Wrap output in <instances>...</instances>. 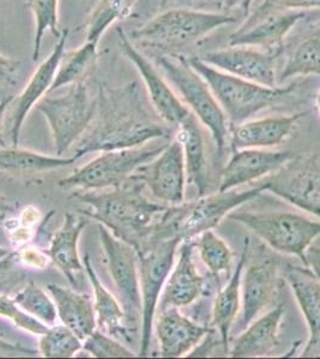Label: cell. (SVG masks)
Returning <instances> with one entry per match:
<instances>
[{"mask_svg":"<svg viewBox=\"0 0 320 359\" xmlns=\"http://www.w3.org/2000/svg\"><path fill=\"white\" fill-rule=\"evenodd\" d=\"M29 8L35 18V35L33 43V60L36 62L41 54V47L45 34L50 30L55 36H60L59 23V0H28Z\"/></svg>","mask_w":320,"mask_h":359,"instance_id":"obj_37","label":"cell"},{"mask_svg":"<svg viewBox=\"0 0 320 359\" xmlns=\"http://www.w3.org/2000/svg\"><path fill=\"white\" fill-rule=\"evenodd\" d=\"M267 182L269 192L320 219L319 170H295Z\"/></svg>","mask_w":320,"mask_h":359,"instance_id":"obj_24","label":"cell"},{"mask_svg":"<svg viewBox=\"0 0 320 359\" xmlns=\"http://www.w3.org/2000/svg\"><path fill=\"white\" fill-rule=\"evenodd\" d=\"M262 6L274 10H293V11H311L320 10V0H264Z\"/></svg>","mask_w":320,"mask_h":359,"instance_id":"obj_41","label":"cell"},{"mask_svg":"<svg viewBox=\"0 0 320 359\" xmlns=\"http://www.w3.org/2000/svg\"><path fill=\"white\" fill-rule=\"evenodd\" d=\"M83 350L96 358H132L135 353L123 344L101 331H94L83 341Z\"/></svg>","mask_w":320,"mask_h":359,"instance_id":"obj_38","label":"cell"},{"mask_svg":"<svg viewBox=\"0 0 320 359\" xmlns=\"http://www.w3.org/2000/svg\"><path fill=\"white\" fill-rule=\"evenodd\" d=\"M262 49L245 46H228L227 48L211 50L200 55L208 65L235 77L260 86H277V57Z\"/></svg>","mask_w":320,"mask_h":359,"instance_id":"obj_15","label":"cell"},{"mask_svg":"<svg viewBox=\"0 0 320 359\" xmlns=\"http://www.w3.org/2000/svg\"><path fill=\"white\" fill-rule=\"evenodd\" d=\"M170 133L167 123L147 111L137 83L116 89L101 84L94 118L76 142L74 150L81 158L89 152L141 147L167 139Z\"/></svg>","mask_w":320,"mask_h":359,"instance_id":"obj_1","label":"cell"},{"mask_svg":"<svg viewBox=\"0 0 320 359\" xmlns=\"http://www.w3.org/2000/svg\"><path fill=\"white\" fill-rule=\"evenodd\" d=\"M0 315L8 318L23 331L30 332L33 334L42 335L48 330V326L33 315L23 311L13 298L8 294H0Z\"/></svg>","mask_w":320,"mask_h":359,"instance_id":"obj_39","label":"cell"},{"mask_svg":"<svg viewBox=\"0 0 320 359\" xmlns=\"http://www.w3.org/2000/svg\"><path fill=\"white\" fill-rule=\"evenodd\" d=\"M306 266L320 279V243H313L306 253Z\"/></svg>","mask_w":320,"mask_h":359,"instance_id":"obj_44","label":"cell"},{"mask_svg":"<svg viewBox=\"0 0 320 359\" xmlns=\"http://www.w3.org/2000/svg\"><path fill=\"white\" fill-rule=\"evenodd\" d=\"M13 299L23 311L33 315L34 318L46 325H53L55 323L57 316L55 303L35 283L29 282L15 294Z\"/></svg>","mask_w":320,"mask_h":359,"instance_id":"obj_36","label":"cell"},{"mask_svg":"<svg viewBox=\"0 0 320 359\" xmlns=\"http://www.w3.org/2000/svg\"><path fill=\"white\" fill-rule=\"evenodd\" d=\"M10 252H8V249L4 248V247H0V259H3V257L8 255Z\"/></svg>","mask_w":320,"mask_h":359,"instance_id":"obj_49","label":"cell"},{"mask_svg":"<svg viewBox=\"0 0 320 359\" xmlns=\"http://www.w3.org/2000/svg\"><path fill=\"white\" fill-rule=\"evenodd\" d=\"M22 62L15 57L0 53V86L13 88L18 83Z\"/></svg>","mask_w":320,"mask_h":359,"instance_id":"obj_40","label":"cell"},{"mask_svg":"<svg viewBox=\"0 0 320 359\" xmlns=\"http://www.w3.org/2000/svg\"><path fill=\"white\" fill-rule=\"evenodd\" d=\"M280 289L279 266L270 259H263L245 266L242 277V306L235 323L238 331L263 314Z\"/></svg>","mask_w":320,"mask_h":359,"instance_id":"obj_17","label":"cell"},{"mask_svg":"<svg viewBox=\"0 0 320 359\" xmlns=\"http://www.w3.org/2000/svg\"><path fill=\"white\" fill-rule=\"evenodd\" d=\"M16 253H10L0 259V287L20 277V271L16 267Z\"/></svg>","mask_w":320,"mask_h":359,"instance_id":"obj_42","label":"cell"},{"mask_svg":"<svg viewBox=\"0 0 320 359\" xmlns=\"http://www.w3.org/2000/svg\"><path fill=\"white\" fill-rule=\"evenodd\" d=\"M157 64L182 102L209 131L216 150L223 155L230 137V123L206 81L191 67L187 57L159 55Z\"/></svg>","mask_w":320,"mask_h":359,"instance_id":"obj_5","label":"cell"},{"mask_svg":"<svg viewBox=\"0 0 320 359\" xmlns=\"http://www.w3.org/2000/svg\"><path fill=\"white\" fill-rule=\"evenodd\" d=\"M294 157V152L276 151L272 149H240L232 150L225 164L218 191L238 189L245 184L280 172Z\"/></svg>","mask_w":320,"mask_h":359,"instance_id":"obj_16","label":"cell"},{"mask_svg":"<svg viewBox=\"0 0 320 359\" xmlns=\"http://www.w3.org/2000/svg\"><path fill=\"white\" fill-rule=\"evenodd\" d=\"M151 143L102 152V155L78 169L72 175L61 179L57 184L62 188H81L83 191L120 187L139 168L148 163L167 147V144L151 147Z\"/></svg>","mask_w":320,"mask_h":359,"instance_id":"obj_10","label":"cell"},{"mask_svg":"<svg viewBox=\"0 0 320 359\" xmlns=\"http://www.w3.org/2000/svg\"><path fill=\"white\" fill-rule=\"evenodd\" d=\"M195 249L203 265L214 276L226 273L232 267L233 253L223 237L215 233L214 229L206 230L193 238Z\"/></svg>","mask_w":320,"mask_h":359,"instance_id":"obj_34","label":"cell"},{"mask_svg":"<svg viewBox=\"0 0 320 359\" xmlns=\"http://www.w3.org/2000/svg\"><path fill=\"white\" fill-rule=\"evenodd\" d=\"M252 3L253 0H218V4L223 10V13H228L233 10H238L244 16H247L250 13Z\"/></svg>","mask_w":320,"mask_h":359,"instance_id":"obj_43","label":"cell"},{"mask_svg":"<svg viewBox=\"0 0 320 359\" xmlns=\"http://www.w3.org/2000/svg\"><path fill=\"white\" fill-rule=\"evenodd\" d=\"M118 34L122 53L126 55L140 74L158 118L167 125L179 126L190 114V111L176 94L167 78L162 77L159 69L137 48L130 35H127L122 29H118Z\"/></svg>","mask_w":320,"mask_h":359,"instance_id":"obj_13","label":"cell"},{"mask_svg":"<svg viewBox=\"0 0 320 359\" xmlns=\"http://www.w3.org/2000/svg\"><path fill=\"white\" fill-rule=\"evenodd\" d=\"M306 17L304 11L274 10L260 5L228 39V46H245L280 54L288 34Z\"/></svg>","mask_w":320,"mask_h":359,"instance_id":"obj_14","label":"cell"},{"mask_svg":"<svg viewBox=\"0 0 320 359\" xmlns=\"http://www.w3.org/2000/svg\"><path fill=\"white\" fill-rule=\"evenodd\" d=\"M316 74H320V27L293 49L277 77V82Z\"/></svg>","mask_w":320,"mask_h":359,"instance_id":"obj_32","label":"cell"},{"mask_svg":"<svg viewBox=\"0 0 320 359\" xmlns=\"http://www.w3.org/2000/svg\"><path fill=\"white\" fill-rule=\"evenodd\" d=\"M85 226L86 219L83 217L66 213L64 223L52 238L48 250L50 260L74 286L77 285L79 274L85 269L78 253L79 237Z\"/></svg>","mask_w":320,"mask_h":359,"instance_id":"obj_27","label":"cell"},{"mask_svg":"<svg viewBox=\"0 0 320 359\" xmlns=\"http://www.w3.org/2000/svg\"><path fill=\"white\" fill-rule=\"evenodd\" d=\"M13 97L5 98L4 101L0 102V147H6L5 144L4 137H3V132H1V127H3V118H4L5 111L8 108V104L13 102Z\"/></svg>","mask_w":320,"mask_h":359,"instance_id":"obj_47","label":"cell"},{"mask_svg":"<svg viewBox=\"0 0 320 359\" xmlns=\"http://www.w3.org/2000/svg\"><path fill=\"white\" fill-rule=\"evenodd\" d=\"M284 279L292 290L309 335L320 334V279L305 266L287 265Z\"/></svg>","mask_w":320,"mask_h":359,"instance_id":"obj_29","label":"cell"},{"mask_svg":"<svg viewBox=\"0 0 320 359\" xmlns=\"http://www.w3.org/2000/svg\"><path fill=\"white\" fill-rule=\"evenodd\" d=\"M37 111L48 121L57 156L65 154L84 135L94 118L97 97L85 83L67 86L65 94L47 96L37 102Z\"/></svg>","mask_w":320,"mask_h":359,"instance_id":"obj_9","label":"cell"},{"mask_svg":"<svg viewBox=\"0 0 320 359\" xmlns=\"http://www.w3.org/2000/svg\"><path fill=\"white\" fill-rule=\"evenodd\" d=\"M11 210H13V208H11V205L8 203V199L0 194V215L11 211Z\"/></svg>","mask_w":320,"mask_h":359,"instance_id":"obj_48","label":"cell"},{"mask_svg":"<svg viewBox=\"0 0 320 359\" xmlns=\"http://www.w3.org/2000/svg\"><path fill=\"white\" fill-rule=\"evenodd\" d=\"M191 67L206 81L226 115L230 127L247 121L291 96L295 86H265L223 72L202 62L187 57Z\"/></svg>","mask_w":320,"mask_h":359,"instance_id":"obj_3","label":"cell"},{"mask_svg":"<svg viewBox=\"0 0 320 359\" xmlns=\"http://www.w3.org/2000/svg\"><path fill=\"white\" fill-rule=\"evenodd\" d=\"M267 191V182L244 191H225L199 196L189 204L169 208L162 219V228L172 236L193 240L200 233L221 223L230 213Z\"/></svg>","mask_w":320,"mask_h":359,"instance_id":"obj_8","label":"cell"},{"mask_svg":"<svg viewBox=\"0 0 320 359\" xmlns=\"http://www.w3.org/2000/svg\"><path fill=\"white\" fill-rule=\"evenodd\" d=\"M5 218V213H1V215H0V223H1V222H3V219H4Z\"/></svg>","mask_w":320,"mask_h":359,"instance_id":"obj_51","label":"cell"},{"mask_svg":"<svg viewBox=\"0 0 320 359\" xmlns=\"http://www.w3.org/2000/svg\"><path fill=\"white\" fill-rule=\"evenodd\" d=\"M301 357H319L320 358V334L309 335L307 344L301 352Z\"/></svg>","mask_w":320,"mask_h":359,"instance_id":"obj_45","label":"cell"},{"mask_svg":"<svg viewBox=\"0 0 320 359\" xmlns=\"http://www.w3.org/2000/svg\"><path fill=\"white\" fill-rule=\"evenodd\" d=\"M307 115V111L295 114L277 115L265 118H250L230 127V147L240 149H272L284 143L295 131L298 123Z\"/></svg>","mask_w":320,"mask_h":359,"instance_id":"obj_19","label":"cell"},{"mask_svg":"<svg viewBox=\"0 0 320 359\" xmlns=\"http://www.w3.org/2000/svg\"><path fill=\"white\" fill-rule=\"evenodd\" d=\"M83 348V340L64 326L48 327L41 335L40 351L45 358H71Z\"/></svg>","mask_w":320,"mask_h":359,"instance_id":"obj_35","label":"cell"},{"mask_svg":"<svg viewBox=\"0 0 320 359\" xmlns=\"http://www.w3.org/2000/svg\"><path fill=\"white\" fill-rule=\"evenodd\" d=\"M228 219L243 225L277 253L300 259L320 237V219L286 211H233Z\"/></svg>","mask_w":320,"mask_h":359,"instance_id":"obj_6","label":"cell"},{"mask_svg":"<svg viewBox=\"0 0 320 359\" xmlns=\"http://www.w3.org/2000/svg\"><path fill=\"white\" fill-rule=\"evenodd\" d=\"M159 311L158 318H154V328L164 358L190 355L211 332L209 327L183 315L179 308L167 306Z\"/></svg>","mask_w":320,"mask_h":359,"instance_id":"obj_18","label":"cell"},{"mask_svg":"<svg viewBox=\"0 0 320 359\" xmlns=\"http://www.w3.org/2000/svg\"><path fill=\"white\" fill-rule=\"evenodd\" d=\"M47 290L53 298L61 323L74 332L78 338L84 341L92 332L96 331L97 320L94 302L89 294H79L57 284H48Z\"/></svg>","mask_w":320,"mask_h":359,"instance_id":"obj_26","label":"cell"},{"mask_svg":"<svg viewBox=\"0 0 320 359\" xmlns=\"http://www.w3.org/2000/svg\"><path fill=\"white\" fill-rule=\"evenodd\" d=\"M138 0H99L90 13L86 25V41L99 43L110 25L126 20Z\"/></svg>","mask_w":320,"mask_h":359,"instance_id":"obj_33","label":"cell"},{"mask_svg":"<svg viewBox=\"0 0 320 359\" xmlns=\"http://www.w3.org/2000/svg\"><path fill=\"white\" fill-rule=\"evenodd\" d=\"M209 1H211V0H209Z\"/></svg>","mask_w":320,"mask_h":359,"instance_id":"obj_52","label":"cell"},{"mask_svg":"<svg viewBox=\"0 0 320 359\" xmlns=\"http://www.w3.org/2000/svg\"><path fill=\"white\" fill-rule=\"evenodd\" d=\"M193 240H184L179 245L174 267L160 296L159 309L190 306L202 294L204 279L195 264Z\"/></svg>","mask_w":320,"mask_h":359,"instance_id":"obj_21","label":"cell"},{"mask_svg":"<svg viewBox=\"0 0 320 359\" xmlns=\"http://www.w3.org/2000/svg\"><path fill=\"white\" fill-rule=\"evenodd\" d=\"M145 186L132 179L108 192H81L74 196L88 205L83 215L104 225L122 241L138 250L153 235L167 215V206L151 201Z\"/></svg>","mask_w":320,"mask_h":359,"instance_id":"obj_2","label":"cell"},{"mask_svg":"<svg viewBox=\"0 0 320 359\" xmlns=\"http://www.w3.org/2000/svg\"><path fill=\"white\" fill-rule=\"evenodd\" d=\"M182 241L179 236H152L137 250L142 306L140 357H146L150 352L160 296Z\"/></svg>","mask_w":320,"mask_h":359,"instance_id":"obj_7","label":"cell"},{"mask_svg":"<svg viewBox=\"0 0 320 359\" xmlns=\"http://www.w3.org/2000/svg\"><path fill=\"white\" fill-rule=\"evenodd\" d=\"M284 314V304H277L255 318L237 338L231 339L228 355L233 358H256L272 353L279 345Z\"/></svg>","mask_w":320,"mask_h":359,"instance_id":"obj_22","label":"cell"},{"mask_svg":"<svg viewBox=\"0 0 320 359\" xmlns=\"http://www.w3.org/2000/svg\"><path fill=\"white\" fill-rule=\"evenodd\" d=\"M235 22V17L230 13L171 8L135 29L130 39L145 47L170 50L196 43L216 29Z\"/></svg>","mask_w":320,"mask_h":359,"instance_id":"obj_4","label":"cell"},{"mask_svg":"<svg viewBox=\"0 0 320 359\" xmlns=\"http://www.w3.org/2000/svg\"><path fill=\"white\" fill-rule=\"evenodd\" d=\"M69 29H65L60 34V36L57 37V42L54 46L53 50L43 62H41V65L29 79L28 84L16 98L13 123H11V135H10L13 147L18 145L22 127L30 111L36 106L41 98L45 97V94H48L62 57L66 53V45L69 41Z\"/></svg>","mask_w":320,"mask_h":359,"instance_id":"obj_20","label":"cell"},{"mask_svg":"<svg viewBox=\"0 0 320 359\" xmlns=\"http://www.w3.org/2000/svg\"><path fill=\"white\" fill-rule=\"evenodd\" d=\"M177 127L179 131L174 138L182 145L188 184L196 188L199 196H204L209 184V169L202 125L190 113Z\"/></svg>","mask_w":320,"mask_h":359,"instance_id":"obj_25","label":"cell"},{"mask_svg":"<svg viewBox=\"0 0 320 359\" xmlns=\"http://www.w3.org/2000/svg\"><path fill=\"white\" fill-rule=\"evenodd\" d=\"M316 108H318V111H319V113H320V93H319V94L316 95Z\"/></svg>","mask_w":320,"mask_h":359,"instance_id":"obj_50","label":"cell"},{"mask_svg":"<svg viewBox=\"0 0 320 359\" xmlns=\"http://www.w3.org/2000/svg\"><path fill=\"white\" fill-rule=\"evenodd\" d=\"M130 177L148 188L157 201L169 205L183 204L188 177L182 145L176 138L171 140L157 157L139 168Z\"/></svg>","mask_w":320,"mask_h":359,"instance_id":"obj_12","label":"cell"},{"mask_svg":"<svg viewBox=\"0 0 320 359\" xmlns=\"http://www.w3.org/2000/svg\"><path fill=\"white\" fill-rule=\"evenodd\" d=\"M98 229L110 277L125 311L127 328L135 339L141 333L142 314L138 254L133 245L120 240L104 225L99 224Z\"/></svg>","mask_w":320,"mask_h":359,"instance_id":"obj_11","label":"cell"},{"mask_svg":"<svg viewBox=\"0 0 320 359\" xmlns=\"http://www.w3.org/2000/svg\"><path fill=\"white\" fill-rule=\"evenodd\" d=\"M83 264L91 286L94 289V306L97 326L120 341L133 344L134 338L127 328L125 311L122 309L118 298L110 294L106 286L103 285L95 271L94 266L91 264L89 255L84 257Z\"/></svg>","mask_w":320,"mask_h":359,"instance_id":"obj_28","label":"cell"},{"mask_svg":"<svg viewBox=\"0 0 320 359\" xmlns=\"http://www.w3.org/2000/svg\"><path fill=\"white\" fill-rule=\"evenodd\" d=\"M250 253V238H245L239 262L226 285L215 297L211 311V327L219 333L225 353H228L231 332L235 327L242 306V277Z\"/></svg>","mask_w":320,"mask_h":359,"instance_id":"obj_23","label":"cell"},{"mask_svg":"<svg viewBox=\"0 0 320 359\" xmlns=\"http://www.w3.org/2000/svg\"><path fill=\"white\" fill-rule=\"evenodd\" d=\"M0 352H6V353H23V355H35L36 351L30 350L28 347H25L20 344L10 343L0 339Z\"/></svg>","mask_w":320,"mask_h":359,"instance_id":"obj_46","label":"cell"},{"mask_svg":"<svg viewBox=\"0 0 320 359\" xmlns=\"http://www.w3.org/2000/svg\"><path fill=\"white\" fill-rule=\"evenodd\" d=\"M97 43L86 41L84 45H81L72 52L64 54L48 94H52L61 88H67L76 83L84 82V79L89 76L90 72L97 64Z\"/></svg>","mask_w":320,"mask_h":359,"instance_id":"obj_31","label":"cell"},{"mask_svg":"<svg viewBox=\"0 0 320 359\" xmlns=\"http://www.w3.org/2000/svg\"><path fill=\"white\" fill-rule=\"evenodd\" d=\"M78 156L69 158L41 155L39 152L23 150L17 147H0V172L34 174L47 172L57 168L69 167L74 164Z\"/></svg>","mask_w":320,"mask_h":359,"instance_id":"obj_30","label":"cell"}]
</instances>
